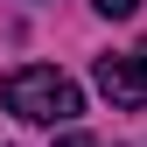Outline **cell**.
Listing matches in <instances>:
<instances>
[{
	"label": "cell",
	"instance_id": "obj_1",
	"mask_svg": "<svg viewBox=\"0 0 147 147\" xmlns=\"http://www.w3.org/2000/svg\"><path fill=\"white\" fill-rule=\"evenodd\" d=\"M0 105H7L14 119H35V126H70L84 112V91H77V77H63V70L28 63V70H14V77L0 84Z\"/></svg>",
	"mask_w": 147,
	"mask_h": 147
},
{
	"label": "cell",
	"instance_id": "obj_2",
	"mask_svg": "<svg viewBox=\"0 0 147 147\" xmlns=\"http://www.w3.org/2000/svg\"><path fill=\"white\" fill-rule=\"evenodd\" d=\"M98 91L112 105H126V112H140L147 105V42L126 49V56H98Z\"/></svg>",
	"mask_w": 147,
	"mask_h": 147
},
{
	"label": "cell",
	"instance_id": "obj_3",
	"mask_svg": "<svg viewBox=\"0 0 147 147\" xmlns=\"http://www.w3.org/2000/svg\"><path fill=\"white\" fill-rule=\"evenodd\" d=\"M91 7H98L105 21H126V14H140V0H91Z\"/></svg>",
	"mask_w": 147,
	"mask_h": 147
},
{
	"label": "cell",
	"instance_id": "obj_4",
	"mask_svg": "<svg viewBox=\"0 0 147 147\" xmlns=\"http://www.w3.org/2000/svg\"><path fill=\"white\" fill-rule=\"evenodd\" d=\"M56 147H98V140H91V133H63Z\"/></svg>",
	"mask_w": 147,
	"mask_h": 147
}]
</instances>
